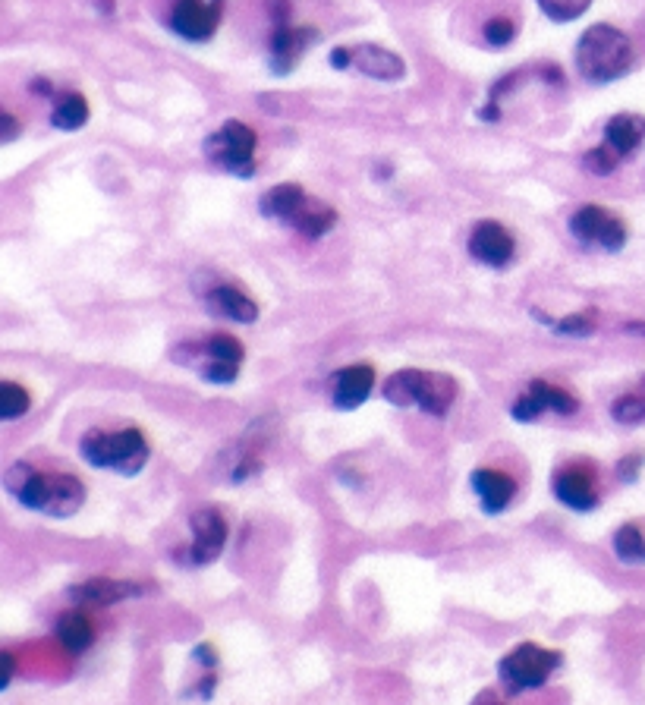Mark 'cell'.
Returning a JSON list of instances; mask_svg holds the SVG:
<instances>
[{"mask_svg":"<svg viewBox=\"0 0 645 705\" xmlns=\"http://www.w3.org/2000/svg\"><path fill=\"white\" fill-rule=\"evenodd\" d=\"M0 658H4V677H0V687H10V680H13V652H4V655H0Z\"/></svg>","mask_w":645,"mask_h":705,"instance_id":"34","label":"cell"},{"mask_svg":"<svg viewBox=\"0 0 645 705\" xmlns=\"http://www.w3.org/2000/svg\"><path fill=\"white\" fill-rule=\"evenodd\" d=\"M192 655H196L199 665H205V668H211V671H214V665H218V655H214V646H208V643L196 646V649H192Z\"/></svg>","mask_w":645,"mask_h":705,"instance_id":"32","label":"cell"},{"mask_svg":"<svg viewBox=\"0 0 645 705\" xmlns=\"http://www.w3.org/2000/svg\"><path fill=\"white\" fill-rule=\"evenodd\" d=\"M564 655L539 643H520L498 661V680L510 696L542 690L551 674L561 668Z\"/></svg>","mask_w":645,"mask_h":705,"instance_id":"5","label":"cell"},{"mask_svg":"<svg viewBox=\"0 0 645 705\" xmlns=\"http://www.w3.org/2000/svg\"><path fill=\"white\" fill-rule=\"evenodd\" d=\"M0 123H4V136H0V142H13L16 133H19V123L10 111H4V117H0Z\"/></svg>","mask_w":645,"mask_h":705,"instance_id":"33","label":"cell"},{"mask_svg":"<svg viewBox=\"0 0 645 705\" xmlns=\"http://www.w3.org/2000/svg\"><path fill=\"white\" fill-rule=\"evenodd\" d=\"M548 325H551V331H557V334H564V337H589V334H595V312H576V315H567V318H548Z\"/></svg>","mask_w":645,"mask_h":705,"instance_id":"29","label":"cell"},{"mask_svg":"<svg viewBox=\"0 0 645 705\" xmlns=\"http://www.w3.org/2000/svg\"><path fill=\"white\" fill-rule=\"evenodd\" d=\"M551 491H554V498L561 501L567 510H579V514H586V510H595V504H598L595 473H592L586 463H570V466H564L561 473L551 479Z\"/></svg>","mask_w":645,"mask_h":705,"instance_id":"15","label":"cell"},{"mask_svg":"<svg viewBox=\"0 0 645 705\" xmlns=\"http://www.w3.org/2000/svg\"><path fill=\"white\" fill-rule=\"evenodd\" d=\"M271 10H277L274 32H271V70H274L277 76H287V73H293L296 63L303 60L306 48L318 38V32H315L312 26H306V29L290 26V23H287V10H290V7L284 4V0H281V4H277V0H271Z\"/></svg>","mask_w":645,"mask_h":705,"instance_id":"9","label":"cell"},{"mask_svg":"<svg viewBox=\"0 0 645 705\" xmlns=\"http://www.w3.org/2000/svg\"><path fill=\"white\" fill-rule=\"evenodd\" d=\"M639 463H642V457H633V463H630V460H623V463H620V476L630 482V479L636 476V469H639Z\"/></svg>","mask_w":645,"mask_h":705,"instance_id":"35","label":"cell"},{"mask_svg":"<svg viewBox=\"0 0 645 705\" xmlns=\"http://www.w3.org/2000/svg\"><path fill=\"white\" fill-rule=\"evenodd\" d=\"M255 148H258V136L243 120H227L221 123V130H214L205 139L208 161L243 180L255 174Z\"/></svg>","mask_w":645,"mask_h":705,"instance_id":"6","label":"cell"},{"mask_svg":"<svg viewBox=\"0 0 645 705\" xmlns=\"http://www.w3.org/2000/svg\"><path fill=\"white\" fill-rule=\"evenodd\" d=\"M614 554H617V561L623 564H645V532L642 526L636 523H623L617 532H614Z\"/></svg>","mask_w":645,"mask_h":705,"instance_id":"25","label":"cell"},{"mask_svg":"<svg viewBox=\"0 0 645 705\" xmlns=\"http://www.w3.org/2000/svg\"><path fill=\"white\" fill-rule=\"evenodd\" d=\"M202 353V378L211 384H233L236 375H240V362L246 356V347L240 337L233 334H211L205 344H199Z\"/></svg>","mask_w":645,"mask_h":705,"instance_id":"12","label":"cell"},{"mask_svg":"<svg viewBox=\"0 0 645 705\" xmlns=\"http://www.w3.org/2000/svg\"><path fill=\"white\" fill-rule=\"evenodd\" d=\"M472 705H504V702L498 699V693L494 690H485V693H479L476 699H472Z\"/></svg>","mask_w":645,"mask_h":705,"instance_id":"36","label":"cell"},{"mask_svg":"<svg viewBox=\"0 0 645 705\" xmlns=\"http://www.w3.org/2000/svg\"><path fill=\"white\" fill-rule=\"evenodd\" d=\"M337 224V211L331 205H321L315 199H309V205L303 208V215L293 221V230L303 233L306 240H321L325 233H331Z\"/></svg>","mask_w":645,"mask_h":705,"instance_id":"24","label":"cell"},{"mask_svg":"<svg viewBox=\"0 0 645 705\" xmlns=\"http://www.w3.org/2000/svg\"><path fill=\"white\" fill-rule=\"evenodd\" d=\"M57 639H60V646L67 649V652L79 655L85 649H92L95 627H92V621L82 611H67V614H60V621H57Z\"/></svg>","mask_w":645,"mask_h":705,"instance_id":"22","label":"cell"},{"mask_svg":"<svg viewBox=\"0 0 645 705\" xmlns=\"http://www.w3.org/2000/svg\"><path fill=\"white\" fill-rule=\"evenodd\" d=\"M482 35H485V41L491 48H504L516 38V26H513V19H507V16H494L485 23Z\"/></svg>","mask_w":645,"mask_h":705,"instance_id":"31","label":"cell"},{"mask_svg":"<svg viewBox=\"0 0 645 705\" xmlns=\"http://www.w3.org/2000/svg\"><path fill=\"white\" fill-rule=\"evenodd\" d=\"M645 139V117L642 114H614L605 123V145H611L620 158L633 155Z\"/></svg>","mask_w":645,"mask_h":705,"instance_id":"21","label":"cell"},{"mask_svg":"<svg viewBox=\"0 0 645 705\" xmlns=\"http://www.w3.org/2000/svg\"><path fill=\"white\" fill-rule=\"evenodd\" d=\"M579 410V400L564 391V388H557V384H548V381H532L529 388L513 400V407H510V416L516 422H535L542 413H557V416H570Z\"/></svg>","mask_w":645,"mask_h":705,"instance_id":"10","label":"cell"},{"mask_svg":"<svg viewBox=\"0 0 645 705\" xmlns=\"http://www.w3.org/2000/svg\"><path fill=\"white\" fill-rule=\"evenodd\" d=\"M372 391H375V369L365 366V362L340 369L331 378V400L337 410H359L372 397Z\"/></svg>","mask_w":645,"mask_h":705,"instance_id":"17","label":"cell"},{"mask_svg":"<svg viewBox=\"0 0 645 705\" xmlns=\"http://www.w3.org/2000/svg\"><path fill=\"white\" fill-rule=\"evenodd\" d=\"M148 592V586L136 583V580H111V576H92L79 586L70 589V598L79 605H92V608H111L123 598H136Z\"/></svg>","mask_w":645,"mask_h":705,"instance_id":"16","label":"cell"},{"mask_svg":"<svg viewBox=\"0 0 645 705\" xmlns=\"http://www.w3.org/2000/svg\"><path fill=\"white\" fill-rule=\"evenodd\" d=\"M611 419L620 425H639L645 422V388L642 391H630V394H620L611 403Z\"/></svg>","mask_w":645,"mask_h":705,"instance_id":"27","label":"cell"},{"mask_svg":"<svg viewBox=\"0 0 645 705\" xmlns=\"http://www.w3.org/2000/svg\"><path fill=\"white\" fill-rule=\"evenodd\" d=\"M224 0H174L170 29L186 41H208L218 32Z\"/></svg>","mask_w":645,"mask_h":705,"instance_id":"14","label":"cell"},{"mask_svg":"<svg viewBox=\"0 0 645 705\" xmlns=\"http://www.w3.org/2000/svg\"><path fill=\"white\" fill-rule=\"evenodd\" d=\"M570 233L586 246H598L605 252H620L627 246V224H623L614 211L601 205H583L573 211L570 218Z\"/></svg>","mask_w":645,"mask_h":705,"instance_id":"8","label":"cell"},{"mask_svg":"<svg viewBox=\"0 0 645 705\" xmlns=\"http://www.w3.org/2000/svg\"><path fill=\"white\" fill-rule=\"evenodd\" d=\"M51 123L63 133H73V130H82L85 123H89V101L79 92H67L54 101V111H51Z\"/></svg>","mask_w":645,"mask_h":705,"instance_id":"23","label":"cell"},{"mask_svg":"<svg viewBox=\"0 0 645 705\" xmlns=\"http://www.w3.org/2000/svg\"><path fill=\"white\" fill-rule=\"evenodd\" d=\"M306 205H309V196L299 183H277L258 199V208H262L265 218L284 221V224H293L299 215H303Z\"/></svg>","mask_w":645,"mask_h":705,"instance_id":"20","label":"cell"},{"mask_svg":"<svg viewBox=\"0 0 645 705\" xmlns=\"http://www.w3.org/2000/svg\"><path fill=\"white\" fill-rule=\"evenodd\" d=\"M205 306H208L211 315L227 318V322H236V325H252L255 318H258L255 299L246 296L240 287H230V284L211 287V290L205 293Z\"/></svg>","mask_w":645,"mask_h":705,"instance_id":"19","label":"cell"},{"mask_svg":"<svg viewBox=\"0 0 645 705\" xmlns=\"http://www.w3.org/2000/svg\"><path fill=\"white\" fill-rule=\"evenodd\" d=\"M334 70H356L369 79L381 82H400L406 76V63L400 54L387 51L381 45H353V48H334L331 51Z\"/></svg>","mask_w":645,"mask_h":705,"instance_id":"7","label":"cell"},{"mask_svg":"<svg viewBox=\"0 0 645 705\" xmlns=\"http://www.w3.org/2000/svg\"><path fill=\"white\" fill-rule=\"evenodd\" d=\"M79 454L82 460L95 466V469H114V473L133 479L139 476L152 451H148V441L139 429H120V432H101L92 429L85 432L79 441Z\"/></svg>","mask_w":645,"mask_h":705,"instance_id":"4","label":"cell"},{"mask_svg":"<svg viewBox=\"0 0 645 705\" xmlns=\"http://www.w3.org/2000/svg\"><path fill=\"white\" fill-rule=\"evenodd\" d=\"M466 249L479 265L507 268L513 262V255H516V240L501 221H479V224H472V230H469Z\"/></svg>","mask_w":645,"mask_h":705,"instance_id":"13","label":"cell"},{"mask_svg":"<svg viewBox=\"0 0 645 705\" xmlns=\"http://www.w3.org/2000/svg\"><path fill=\"white\" fill-rule=\"evenodd\" d=\"M583 164L592 170V174H598V177H608V174H614V170H617V164H620V155L614 152L611 145H595V148H589V152H586Z\"/></svg>","mask_w":645,"mask_h":705,"instance_id":"30","label":"cell"},{"mask_svg":"<svg viewBox=\"0 0 645 705\" xmlns=\"http://www.w3.org/2000/svg\"><path fill=\"white\" fill-rule=\"evenodd\" d=\"M457 378L444 372L403 369L381 384V397L391 407H419L428 416H447L457 403Z\"/></svg>","mask_w":645,"mask_h":705,"instance_id":"3","label":"cell"},{"mask_svg":"<svg viewBox=\"0 0 645 705\" xmlns=\"http://www.w3.org/2000/svg\"><path fill=\"white\" fill-rule=\"evenodd\" d=\"M32 407V397L26 388H19L16 381H4L0 384V419L4 422H13L19 416H26Z\"/></svg>","mask_w":645,"mask_h":705,"instance_id":"26","label":"cell"},{"mask_svg":"<svg viewBox=\"0 0 645 705\" xmlns=\"http://www.w3.org/2000/svg\"><path fill=\"white\" fill-rule=\"evenodd\" d=\"M633 67V41L617 26L595 23L576 41V70L586 82L605 85L630 73Z\"/></svg>","mask_w":645,"mask_h":705,"instance_id":"2","label":"cell"},{"mask_svg":"<svg viewBox=\"0 0 645 705\" xmlns=\"http://www.w3.org/2000/svg\"><path fill=\"white\" fill-rule=\"evenodd\" d=\"M472 491H476V498L482 504L485 514H504V510L513 504L516 498V479L510 473H501V469H491V466H482L472 473Z\"/></svg>","mask_w":645,"mask_h":705,"instance_id":"18","label":"cell"},{"mask_svg":"<svg viewBox=\"0 0 645 705\" xmlns=\"http://www.w3.org/2000/svg\"><path fill=\"white\" fill-rule=\"evenodd\" d=\"M10 495L35 514H48L57 520H67L79 514L85 501V485L70 473H38L29 463H16L7 469Z\"/></svg>","mask_w":645,"mask_h":705,"instance_id":"1","label":"cell"},{"mask_svg":"<svg viewBox=\"0 0 645 705\" xmlns=\"http://www.w3.org/2000/svg\"><path fill=\"white\" fill-rule=\"evenodd\" d=\"M539 10L551 19V23H573V19L583 16L592 0H535Z\"/></svg>","mask_w":645,"mask_h":705,"instance_id":"28","label":"cell"},{"mask_svg":"<svg viewBox=\"0 0 645 705\" xmlns=\"http://www.w3.org/2000/svg\"><path fill=\"white\" fill-rule=\"evenodd\" d=\"M189 529H192V542H189V561L192 564H211L221 558V551L227 545V520L218 507H199L196 514L189 517Z\"/></svg>","mask_w":645,"mask_h":705,"instance_id":"11","label":"cell"}]
</instances>
